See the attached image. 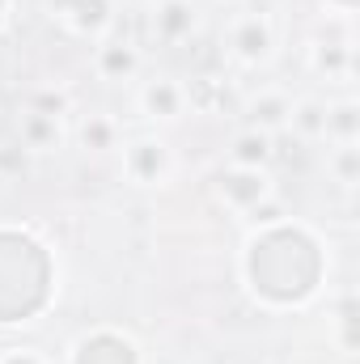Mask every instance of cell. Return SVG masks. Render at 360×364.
Returning a JSON list of instances; mask_svg holds the SVG:
<instances>
[{
    "label": "cell",
    "instance_id": "6da1fadb",
    "mask_svg": "<svg viewBox=\"0 0 360 364\" xmlns=\"http://www.w3.org/2000/svg\"><path fill=\"white\" fill-rule=\"evenodd\" d=\"M170 174H174V157H170L166 140L140 136L123 149V178L132 186H162Z\"/></svg>",
    "mask_w": 360,
    "mask_h": 364
},
{
    "label": "cell",
    "instance_id": "52a82bcc",
    "mask_svg": "<svg viewBox=\"0 0 360 364\" xmlns=\"http://www.w3.org/2000/svg\"><path fill=\"white\" fill-rule=\"evenodd\" d=\"M199 26V13L191 0H157L153 9V38L166 47H182Z\"/></svg>",
    "mask_w": 360,
    "mask_h": 364
},
{
    "label": "cell",
    "instance_id": "4fadbf2b",
    "mask_svg": "<svg viewBox=\"0 0 360 364\" xmlns=\"http://www.w3.org/2000/svg\"><path fill=\"white\" fill-rule=\"evenodd\" d=\"M77 140H81V149H90V153H110L115 144H119V123L110 119V114H85L81 119V127H77Z\"/></svg>",
    "mask_w": 360,
    "mask_h": 364
},
{
    "label": "cell",
    "instance_id": "5b68a950",
    "mask_svg": "<svg viewBox=\"0 0 360 364\" xmlns=\"http://www.w3.org/2000/svg\"><path fill=\"white\" fill-rule=\"evenodd\" d=\"M93 68L102 81H136V73L144 68V55L132 38H97Z\"/></svg>",
    "mask_w": 360,
    "mask_h": 364
},
{
    "label": "cell",
    "instance_id": "d6986e66",
    "mask_svg": "<svg viewBox=\"0 0 360 364\" xmlns=\"http://www.w3.org/2000/svg\"><path fill=\"white\" fill-rule=\"evenodd\" d=\"M0 364H47L34 348H9V352H0Z\"/></svg>",
    "mask_w": 360,
    "mask_h": 364
},
{
    "label": "cell",
    "instance_id": "30bf717a",
    "mask_svg": "<svg viewBox=\"0 0 360 364\" xmlns=\"http://www.w3.org/2000/svg\"><path fill=\"white\" fill-rule=\"evenodd\" d=\"M275 157L268 132H255V127H242L229 144V166H242V170H268V161Z\"/></svg>",
    "mask_w": 360,
    "mask_h": 364
},
{
    "label": "cell",
    "instance_id": "e0dca14e",
    "mask_svg": "<svg viewBox=\"0 0 360 364\" xmlns=\"http://www.w3.org/2000/svg\"><path fill=\"white\" fill-rule=\"evenodd\" d=\"M30 110H43V114H68V93L60 90H38L34 93V102H30Z\"/></svg>",
    "mask_w": 360,
    "mask_h": 364
},
{
    "label": "cell",
    "instance_id": "44dd1931",
    "mask_svg": "<svg viewBox=\"0 0 360 364\" xmlns=\"http://www.w3.org/2000/svg\"><path fill=\"white\" fill-rule=\"evenodd\" d=\"M9 9H13V0H0V30H4V21H9Z\"/></svg>",
    "mask_w": 360,
    "mask_h": 364
},
{
    "label": "cell",
    "instance_id": "9a60e30c",
    "mask_svg": "<svg viewBox=\"0 0 360 364\" xmlns=\"http://www.w3.org/2000/svg\"><path fill=\"white\" fill-rule=\"evenodd\" d=\"M327 170L335 174L339 186H356L360 182V149L356 144H335L327 153Z\"/></svg>",
    "mask_w": 360,
    "mask_h": 364
},
{
    "label": "cell",
    "instance_id": "7c38bea8",
    "mask_svg": "<svg viewBox=\"0 0 360 364\" xmlns=\"http://www.w3.org/2000/svg\"><path fill=\"white\" fill-rule=\"evenodd\" d=\"M288 127H292L297 140H322V136H327V102H318V97H301V102H292V110H288Z\"/></svg>",
    "mask_w": 360,
    "mask_h": 364
},
{
    "label": "cell",
    "instance_id": "2e32d148",
    "mask_svg": "<svg viewBox=\"0 0 360 364\" xmlns=\"http://www.w3.org/2000/svg\"><path fill=\"white\" fill-rule=\"evenodd\" d=\"M186 106H195V110H203V114L225 110V85H221L216 77H199V81H191V85H186Z\"/></svg>",
    "mask_w": 360,
    "mask_h": 364
},
{
    "label": "cell",
    "instance_id": "8992f818",
    "mask_svg": "<svg viewBox=\"0 0 360 364\" xmlns=\"http://www.w3.org/2000/svg\"><path fill=\"white\" fill-rule=\"evenodd\" d=\"M140 114L144 119H153V123H174L182 110H186V85L174 81V77H153V81H144V90H140Z\"/></svg>",
    "mask_w": 360,
    "mask_h": 364
},
{
    "label": "cell",
    "instance_id": "8fae6325",
    "mask_svg": "<svg viewBox=\"0 0 360 364\" xmlns=\"http://www.w3.org/2000/svg\"><path fill=\"white\" fill-rule=\"evenodd\" d=\"M309 64L327 81H348L352 77V43H318L309 51Z\"/></svg>",
    "mask_w": 360,
    "mask_h": 364
},
{
    "label": "cell",
    "instance_id": "ffe728a7",
    "mask_svg": "<svg viewBox=\"0 0 360 364\" xmlns=\"http://www.w3.org/2000/svg\"><path fill=\"white\" fill-rule=\"evenodd\" d=\"M327 4H335L339 13H352V9H356V0H327Z\"/></svg>",
    "mask_w": 360,
    "mask_h": 364
},
{
    "label": "cell",
    "instance_id": "ac0fdd59",
    "mask_svg": "<svg viewBox=\"0 0 360 364\" xmlns=\"http://www.w3.org/2000/svg\"><path fill=\"white\" fill-rule=\"evenodd\" d=\"M246 216H250L255 225H263V229H271V225H280V220H284V203H280L275 195H268V199H263V203H255V208H250Z\"/></svg>",
    "mask_w": 360,
    "mask_h": 364
},
{
    "label": "cell",
    "instance_id": "5bb4252c",
    "mask_svg": "<svg viewBox=\"0 0 360 364\" xmlns=\"http://www.w3.org/2000/svg\"><path fill=\"white\" fill-rule=\"evenodd\" d=\"M360 136V106L348 97V102H335L327 106V136L322 140H335V144H356Z\"/></svg>",
    "mask_w": 360,
    "mask_h": 364
},
{
    "label": "cell",
    "instance_id": "9c48e42d",
    "mask_svg": "<svg viewBox=\"0 0 360 364\" xmlns=\"http://www.w3.org/2000/svg\"><path fill=\"white\" fill-rule=\"evenodd\" d=\"M288 110H292V102H288V93L280 90H263L255 93L250 102H246V127H255V132H288Z\"/></svg>",
    "mask_w": 360,
    "mask_h": 364
},
{
    "label": "cell",
    "instance_id": "3957f363",
    "mask_svg": "<svg viewBox=\"0 0 360 364\" xmlns=\"http://www.w3.org/2000/svg\"><path fill=\"white\" fill-rule=\"evenodd\" d=\"M51 9L77 38H106L115 26V0H51Z\"/></svg>",
    "mask_w": 360,
    "mask_h": 364
},
{
    "label": "cell",
    "instance_id": "ba28073f",
    "mask_svg": "<svg viewBox=\"0 0 360 364\" xmlns=\"http://www.w3.org/2000/svg\"><path fill=\"white\" fill-rule=\"evenodd\" d=\"M17 140L26 153H55L64 144V119L43 114V110H26V114H17Z\"/></svg>",
    "mask_w": 360,
    "mask_h": 364
},
{
    "label": "cell",
    "instance_id": "7a4b0ae2",
    "mask_svg": "<svg viewBox=\"0 0 360 364\" xmlns=\"http://www.w3.org/2000/svg\"><path fill=\"white\" fill-rule=\"evenodd\" d=\"M229 51L246 64V68H259L275 55V26H271L268 13H246L233 21L229 30Z\"/></svg>",
    "mask_w": 360,
    "mask_h": 364
},
{
    "label": "cell",
    "instance_id": "277c9868",
    "mask_svg": "<svg viewBox=\"0 0 360 364\" xmlns=\"http://www.w3.org/2000/svg\"><path fill=\"white\" fill-rule=\"evenodd\" d=\"M216 195L233 208V212H250L255 203H263L271 195V178L268 170H242V166H229L221 178H216Z\"/></svg>",
    "mask_w": 360,
    "mask_h": 364
}]
</instances>
